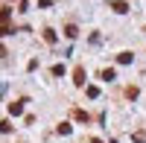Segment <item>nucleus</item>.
I'll use <instances>...</instances> for the list:
<instances>
[{"instance_id":"nucleus-4","label":"nucleus","mask_w":146,"mask_h":143,"mask_svg":"<svg viewBox=\"0 0 146 143\" xmlns=\"http://www.w3.org/2000/svg\"><path fill=\"white\" fill-rule=\"evenodd\" d=\"M9 111H12V114H21V111H23V99H21V102H12Z\"/></svg>"},{"instance_id":"nucleus-8","label":"nucleus","mask_w":146,"mask_h":143,"mask_svg":"<svg viewBox=\"0 0 146 143\" xmlns=\"http://www.w3.org/2000/svg\"><path fill=\"white\" fill-rule=\"evenodd\" d=\"M53 76H64V64H56L53 67Z\"/></svg>"},{"instance_id":"nucleus-2","label":"nucleus","mask_w":146,"mask_h":143,"mask_svg":"<svg viewBox=\"0 0 146 143\" xmlns=\"http://www.w3.org/2000/svg\"><path fill=\"white\" fill-rule=\"evenodd\" d=\"M73 82H76V85H85V70H82V67L73 70Z\"/></svg>"},{"instance_id":"nucleus-6","label":"nucleus","mask_w":146,"mask_h":143,"mask_svg":"<svg viewBox=\"0 0 146 143\" xmlns=\"http://www.w3.org/2000/svg\"><path fill=\"white\" fill-rule=\"evenodd\" d=\"M102 79H105V82H114L117 73H114V70H102Z\"/></svg>"},{"instance_id":"nucleus-1","label":"nucleus","mask_w":146,"mask_h":143,"mask_svg":"<svg viewBox=\"0 0 146 143\" xmlns=\"http://www.w3.org/2000/svg\"><path fill=\"white\" fill-rule=\"evenodd\" d=\"M111 9L117 12V15H126V12H129V3H126V0H117V3H111Z\"/></svg>"},{"instance_id":"nucleus-5","label":"nucleus","mask_w":146,"mask_h":143,"mask_svg":"<svg viewBox=\"0 0 146 143\" xmlns=\"http://www.w3.org/2000/svg\"><path fill=\"white\" fill-rule=\"evenodd\" d=\"M64 35H67V38H76V35H79V29H76V26H73V23H70V26L64 29Z\"/></svg>"},{"instance_id":"nucleus-7","label":"nucleus","mask_w":146,"mask_h":143,"mask_svg":"<svg viewBox=\"0 0 146 143\" xmlns=\"http://www.w3.org/2000/svg\"><path fill=\"white\" fill-rule=\"evenodd\" d=\"M44 38L50 41V44H56V32H53V29H44Z\"/></svg>"},{"instance_id":"nucleus-3","label":"nucleus","mask_w":146,"mask_h":143,"mask_svg":"<svg viewBox=\"0 0 146 143\" xmlns=\"http://www.w3.org/2000/svg\"><path fill=\"white\" fill-rule=\"evenodd\" d=\"M117 62H120V64H131V53H120Z\"/></svg>"}]
</instances>
